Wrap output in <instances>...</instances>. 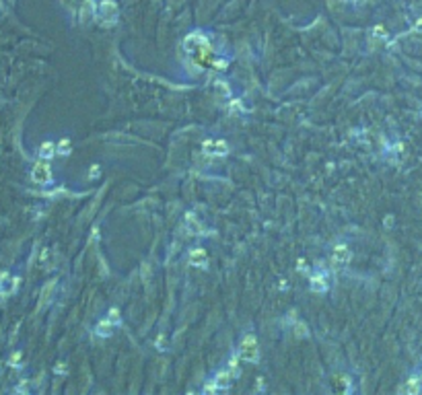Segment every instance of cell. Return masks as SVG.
Instances as JSON below:
<instances>
[{"mask_svg": "<svg viewBox=\"0 0 422 395\" xmlns=\"http://www.w3.org/2000/svg\"><path fill=\"white\" fill-rule=\"evenodd\" d=\"M19 358H21V354H19V352H17V354H13V356H11V364H17V360H19Z\"/></svg>", "mask_w": 422, "mask_h": 395, "instance_id": "ffe728a7", "label": "cell"}, {"mask_svg": "<svg viewBox=\"0 0 422 395\" xmlns=\"http://www.w3.org/2000/svg\"><path fill=\"white\" fill-rule=\"evenodd\" d=\"M120 321H122V319H120V311H118V309H112V311L107 313V317H103V319L95 325V334L101 336V338H109V336L114 334V327L120 325Z\"/></svg>", "mask_w": 422, "mask_h": 395, "instance_id": "5b68a950", "label": "cell"}, {"mask_svg": "<svg viewBox=\"0 0 422 395\" xmlns=\"http://www.w3.org/2000/svg\"><path fill=\"white\" fill-rule=\"evenodd\" d=\"M414 31L422 33V17H418V21H416V23H414Z\"/></svg>", "mask_w": 422, "mask_h": 395, "instance_id": "d6986e66", "label": "cell"}, {"mask_svg": "<svg viewBox=\"0 0 422 395\" xmlns=\"http://www.w3.org/2000/svg\"><path fill=\"white\" fill-rule=\"evenodd\" d=\"M62 3L68 7V9H72V7H76V5H80V0H62Z\"/></svg>", "mask_w": 422, "mask_h": 395, "instance_id": "ac0fdd59", "label": "cell"}, {"mask_svg": "<svg viewBox=\"0 0 422 395\" xmlns=\"http://www.w3.org/2000/svg\"><path fill=\"white\" fill-rule=\"evenodd\" d=\"M68 146H70V142H68V140H62V142L58 144V152H60V155H68V152H70V148H68Z\"/></svg>", "mask_w": 422, "mask_h": 395, "instance_id": "e0dca14e", "label": "cell"}, {"mask_svg": "<svg viewBox=\"0 0 422 395\" xmlns=\"http://www.w3.org/2000/svg\"><path fill=\"white\" fill-rule=\"evenodd\" d=\"M237 358L239 356H233L231 360H229V364L225 366V368H220L216 375L212 377V381L204 387V391L208 393V391H223V389H229L231 387V383H233V379L237 377Z\"/></svg>", "mask_w": 422, "mask_h": 395, "instance_id": "7a4b0ae2", "label": "cell"}, {"mask_svg": "<svg viewBox=\"0 0 422 395\" xmlns=\"http://www.w3.org/2000/svg\"><path fill=\"white\" fill-rule=\"evenodd\" d=\"M120 17V7L116 0H101L97 5V21L103 25V27H109V25H116V21Z\"/></svg>", "mask_w": 422, "mask_h": 395, "instance_id": "3957f363", "label": "cell"}, {"mask_svg": "<svg viewBox=\"0 0 422 395\" xmlns=\"http://www.w3.org/2000/svg\"><path fill=\"white\" fill-rule=\"evenodd\" d=\"M309 288L313 290V292H317V294L327 292V288H329V276H327V272L317 270L313 276H311V280H309Z\"/></svg>", "mask_w": 422, "mask_h": 395, "instance_id": "52a82bcc", "label": "cell"}, {"mask_svg": "<svg viewBox=\"0 0 422 395\" xmlns=\"http://www.w3.org/2000/svg\"><path fill=\"white\" fill-rule=\"evenodd\" d=\"M97 17V3L95 0H82L78 9V21L80 25H87Z\"/></svg>", "mask_w": 422, "mask_h": 395, "instance_id": "ba28073f", "label": "cell"}, {"mask_svg": "<svg viewBox=\"0 0 422 395\" xmlns=\"http://www.w3.org/2000/svg\"><path fill=\"white\" fill-rule=\"evenodd\" d=\"M190 263H192V266H198V268L206 266V263H208V253H206V249L196 247V249L190 253Z\"/></svg>", "mask_w": 422, "mask_h": 395, "instance_id": "7c38bea8", "label": "cell"}, {"mask_svg": "<svg viewBox=\"0 0 422 395\" xmlns=\"http://www.w3.org/2000/svg\"><path fill=\"white\" fill-rule=\"evenodd\" d=\"M184 50L186 54H190L194 58V62L198 66H206L212 62L214 54H212V46H210V41L208 37L202 33V31H194L190 33L186 39H184Z\"/></svg>", "mask_w": 422, "mask_h": 395, "instance_id": "6da1fadb", "label": "cell"}, {"mask_svg": "<svg viewBox=\"0 0 422 395\" xmlns=\"http://www.w3.org/2000/svg\"><path fill=\"white\" fill-rule=\"evenodd\" d=\"M237 356L243 362H258V358H260V346H258V338L254 334H245V336L241 338Z\"/></svg>", "mask_w": 422, "mask_h": 395, "instance_id": "277c9868", "label": "cell"}, {"mask_svg": "<svg viewBox=\"0 0 422 395\" xmlns=\"http://www.w3.org/2000/svg\"><path fill=\"white\" fill-rule=\"evenodd\" d=\"M31 177H33V181L39 183V185L50 183V181H52V169H50V165H48L46 161L35 163V167L31 169Z\"/></svg>", "mask_w": 422, "mask_h": 395, "instance_id": "8992f818", "label": "cell"}, {"mask_svg": "<svg viewBox=\"0 0 422 395\" xmlns=\"http://www.w3.org/2000/svg\"><path fill=\"white\" fill-rule=\"evenodd\" d=\"M56 155V144L54 142H43L41 146H39V157L46 161V159H52Z\"/></svg>", "mask_w": 422, "mask_h": 395, "instance_id": "5bb4252c", "label": "cell"}, {"mask_svg": "<svg viewBox=\"0 0 422 395\" xmlns=\"http://www.w3.org/2000/svg\"><path fill=\"white\" fill-rule=\"evenodd\" d=\"M186 229H188L190 233H200V231H202V229H200V223L196 221V216H194L192 212L186 216Z\"/></svg>", "mask_w": 422, "mask_h": 395, "instance_id": "9a60e30c", "label": "cell"}, {"mask_svg": "<svg viewBox=\"0 0 422 395\" xmlns=\"http://www.w3.org/2000/svg\"><path fill=\"white\" fill-rule=\"evenodd\" d=\"M350 261V249L346 245H336L331 249V263L334 266H346Z\"/></svg>", "mask_w": 422, "mask_h": 395, "instance_id": "8fae6325", "label": "cell"}, {"mask_svg": "<svg viewBox=\"0 0 422 395\" xmlns=\"http://www.w3.org/2000/svg\"><path fill=\"white\" fill-rule=\"evenodd\" d=\"M202 148H204L206 155H210V157H225L229 152V144L225 140H206L202 144Z\"/></svg>", "mask_w": 422, "mask_h": 395, "instance_id": "9c48e42d", "label": "cell"}, {"mask_svg": "<svg viewBox=\"0 0 422 395\" xmlns=\"http://www.w3.org/2000/svg\"><path fill=\"white\" fill-rule=\"evenodd\" d=\"M216 91H218V95H223V97H229V95H231V91H229V86H227V84H225L223 80H220V82L216 84Z\"/></svg>", "mask_w": 422, "mask_h": 395, "instance_id": "2e32d148", "label": "cell"}, {"mask_svg": "<svg viewBox=\"0 0 422 395\" xmlns=\"http://www.w3.org/2000/svg\"><path fill=\"white\" fill-rule=\"evenodd\" d=\"M54 288H56V280L48 282L46 286H43V290H41V301H39V309H41V307H46V303H50V299H52V294H54Z\"/></svg>", "mask_w": 422, "mask_h": 395, "instance_id": "4fadbf2b", "label": "cell"}, {"mask_svg": "<svg viewBox=\"0 0 422 395\" xmlns=\"http://www.w3.org/2000/svg\"><path fill=\"white\" fill-rule=\"evenodd\" d=\"M422 391V379L420 375H412L404 381V385L399 387V393H408V395H418Z\"/></svg>", "mask_w": 422, "mask_h": 395, "instance_id": "30bf717a", "label": "cell"}]
</instances>
